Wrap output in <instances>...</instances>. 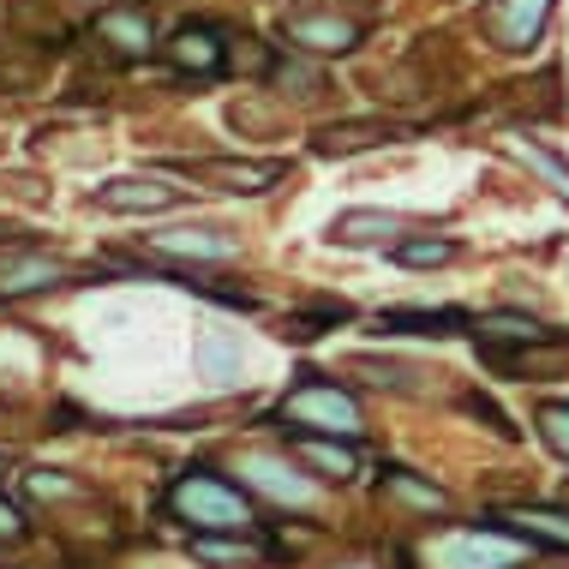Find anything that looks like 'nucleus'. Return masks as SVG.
Wrapping results in <instances>:
<instances>
[{
  "label": "nucleus",
  "mask_w": 569,
  "mask_h": 569,
  "mask_svg": "<svg viewBox=\"0 0 569 569\" xmlns=\"http://www.w3.org/2000/svg\"><path fill=\"white\" fill-rule=\"evenodd\" d=\"M353 372H372V383H383V390H420L413 378H426L420 366H396V360H353Z\"/></svg>",
  "instance_id": "393cba45"
},
{
  "label": "nucleus",
  "mask_w": 569,
  "mask_h": 569,
  "mask_svg": "<svg viewBox=\"0 0 569 569\" xmlns=\"http://www.w3.org/2000/svg\"><path fill=\"white\" fill-rule=\"evenodd\" d=\"M60 276H67V270H60V258H49V252H7V258H0V300L54 288Z\"/></svg>",
  "instance_id": "f8f14e48"
},
{
  "label": "nucleus",
  "mask_w": 569,
  "mask_h": 569,
  "mask_svg": "<svg viewBox=\"0 0 569 569\" xmlns=\"http://www.w3.org/2000/svg\"><path fill=\"white\" fill-rule=\"evenodd\" d=\"M390 258H396V264H408V270H432V264H450V258H456V240L413 234V240H396Z\"/></svg>",
  "instance_id": "412c9836"
},
{
  "label": "nucleus",
  "mask_w": 569,
  "mask_h": 569,
  "mask_svg": "<svg viewBox=\"0 0 569 569\" xmlns=\"http://www.w3.org/2000/svg\"><path fill=\"white\" fill-rule=\"evenodd\" d=\"M198 563H264L270 546H258L252 533H192Z\"/></svg>",
  "instance_id": "f3484780"
},
{
  "label": "nucleus",
  "mask_w": 569,
  "mask_h": 569,
  "mask_svg": "<svg viewBox=\"0 0 569 569\" xmlns=\"http://www.w3.org/2000/svg\"><path fill=\"white\" fill-rule=\"evenodd\" d=\"M533 426H540L546 450L569 461V402H540V413H533Z\"/></svg>",
  "instance_id": "b1692460"
},
{
  "label": "nucleus",
  "mask_w": 569,
  "mask_h": 569,
  "mask_svg": "<svg viewBox=\"0 0 569 569\" xmlns=\"http://www.w3.org/2000/svg\"><path fill=\"white\" fill-rule=\"evenodd\" d=\"M150 252L187 258V264H222V258H240V234H228V228H168V234H150Z\"/></svg>",
  "instance_id": "0eeeda50"
},
{
  "label": "nucleus",
  "mask_w": 569,
  "mask_h": 569,
  "mask_svg": "<svg viewBox=\"0 0 569 569\" xmlns=\"http://www.w3.org/2000/svg\"><path fill=\"white\" fill-rule=\"evenodd\" d=\"M168 510L187 521L192 533H252L258 528L252 498H246L234 480H222L217 468H187L180 473L174 491H168Z\"/></svg>",
  "instance_id": "f257e3e1"
},
{
  "label": "nucleus",
  "mask_w": 569,
  "mask_h": 569,
  "mask_svg": "<svg viewBox=\"0 0 569 569\" xmlns=\"http://www.w3.org/2000/svg\"><path fill=\"white\" fill-rule=\"evenodd\" d=\"M510 521H521L533 546H569V516L563 510H516Z\"/></svg>",
  "instance_id": "5701e85b"
},
{
  "label": "nucleus",
  "mask_w": 569,
  "mask_h": 569,
  "mask_svg": "<svg viewBox=\"0 0 569 569\" xmlns=\"http://www.w3.org/2000/svg\"><path fill=\"white\" fill-rule=\"evenodd\" d=\"M24 510H19V503H12V498H0V546H19L24 540Z\"/></svg>",
  "instance_id": "c85d7f7f"
},
{
  "label": "nucleus",
  "mask_w": 569,
  "mask_h": 569,
  "mask_svg": "<svg viewBox=\"0 0 569 569\" xmlns=\"http://www.w3.org/2000/svg\"><path fill=\"white\" fill-rule=\"evenodd\" d=\"M378 491H390V498H402V503H413V510H426V516H443V510H450L443 486L420 480V473H408V468H383V473H378Z\"/></svg>",
  "instance_id": "a211bd4d"
},
{
  "label": "nucleus",
  "mask_w": 569,
  "mask_h": 569,
  "mask_svg": "<svg viewBox=\"0 0 569 569\" xmlns=\"http://www.w3.org/2000/svg\"><path fill=\"white\" fill-rule=\"evenodd\" d=\"M276 420H282L288 432H318V438H348V443L366 432L360 396L342 390V383H330V378H318V372H306L295 390L276 402Z\"/></svg>",
  "instance_id": "f03ea898"
},
{
  "label": "nucleus",
  "mask_w": 569,
  "mask_h": 569,
  "mask_svg": "<svg viewBox=\"0 0 569 569\" xmlns=\"http://www.w3.org/2000/svg\"><path fill=\"white\" fill-rule=\"evenodd\" d=\"M24 491L37 503H60V498H79V480H67V473H49V468H37V473H24Z\"/></svg>",
  "instance_id": "a878e982"
},
{
  "label": "nucleus",
  "mask_w": 569,
  "mask_h": 569,
  "mask_svg": "<svg viewBox=\"0 0 569 569\" xmlns=\"http://www.w3.org/2000/svg\"><path fill=\"white\" fill-rule=\"evenodd\" d=\"M240 473H246V486L264 491V498H276V503H295V510H312V503H318L312 480H306V473H300L288 456L252 450V456H240Z\"/></svg>",
  "instance_id": "20e7f679"
},
{
  "label": "nucleus",
  "mask_w": 569,
  "mask_h": 569,
  "mask_svg": "<svg viewBox=\"0 0 569 569\" xmlns=\"http://www.w3.org/2000/svg\"><path fill=\"white\" fill-rule=\"evenodd\" d=\"M192 174L222 187V192H270L288 174V162H198Z\"/></svg>",
  "instance_id": "4468645a"
},
{
  "label": "nucleus",
  "mask_w": 569,
  "mask_h": 569,
  "mask_svg": "<svg viewBox=\"0 0 569 569\" xmlns=\"http://www.w3.org/2000/svg\"><path fill=\"white\" fill-rule=\"evenodd\" d=\"M276 84H300L295 97H312V90H318V67H300V60H282V67H276Z\"/></svg>",
  "instance_id": "cd10ccee"
},
{
  "label": "nucleus",
  "mask_w": 569,
  "mask_h": 569,
  "mask_svg": "<svg viewBox=\"0 0 569 569\" xmlns=\"http://www.w3.org/2000/svg\"><path fill=\"white\" fill-rule=\"evenodd\" d=\"M540 342H563V330L540 325L528 312H491L480 318V348H540Z\"/></svg>",
  "instance_id": "ddd939ff"
},
{
  "label": "nucleus",
  "mask_w": 569,
  "mask_h": 569,
  "mask_svg": "<svg viewBox=\"0 0 569 569\" xmlns=\"http://www.w3.org/2000/svg\"><path fill=\"white\" fill-rule=\"evenodd\" d=\"M288 443H295V456L306 461L312 473H325V480L348 486L353 473H360V450H353L348 438H318V432H288Z\"/></svg>",
  "instance_id": "9b49d317"
},
{
  "label": "nucleus",
  "mask_w": 569,
  "mask_h": 569,
  "mask_svg": "<svg viewBox=\"0 0 569 569\" xmlns=\"http://www.w3.org/2000/svg\"><path fill=\"white\" fill-rule=\"evenodd\" d=\"M0 473H7V456H0Z\"/></svg>",
  "instance_id": "c756f323"
},
{
  "label": "nucleus",
  "mask_w": 569,
  "mask_h": 569,
  "mask_svg": "<svg viewBox=\"0 0 569 569\" xmlns=\"http://www.w3.org/2000/svg\"><path fill=\"white\" fill-rule=\"evenodd\" d=\"M192 366H198V372H204L210 383H240V366H246L240 336H228V330L198 336V342H192Z\"/></svg>",
  "instance_id": "dca6fc26"
},
{
  "label": "nucleus",
  "mask_w": 569,
  "mask_h": 569,
  "mask_svg": "<svg viewBox=\"0 0 569 569\" xmlns=\"http://www.w3.org/2000/svg\"><path fill=\"white\" fill-rule=\"evenodd\" d=\"M533 546L521 528H503V521H473V528H456L432 546V569H516L521 558H533Z\"/></svg>",
  "instance_id": "7ed1b4c3"
},
{
  "label": "nucleus",
  "mask_w": 569,
  "mask_h": 569,
  "mask_svg": "<svg viewBox=\"0 0 569 569\" xmlns=\"http://www.w3.org/2000/svg\"><path fill=\"white\" fill-rule=\"evenodd\" d=\"M282 37L295 49H312V54H348L366 30L353 19H342V12H295V19H282Z\"/></svg>",
  "instance_id": "6e6552de"
},
{
  "label": "nucleus",
  "mask_w": 569,
  "mask_h": 569,
  "mask_svg": "<svg viewBox=\"0 0 569 569\" xmlns=\"http://www.w3.org/2000/svg\"><path fill=\"white\" fill-rule=\"evenodd\" d=\"M97 37L109 42L114 54H127V60L157 49V24H150V12L138 7V0H114V7H102L97 12Z\"/></svg>",
  "instance_id": "1a4fd4ad"
},
{
  "label": "nucleus",
  "mask_w": 569,
  "mask_h": 569,
  "mask_svg": "<svg viewBox=\"0 0 569 569\" xmlns=\"http://www.w3.org/2000/svg\"><path fill=\"white\" fill-rule=\"evenodd\" d=\"M468 413H473V420H486V426H491V432H498V438H516V426L503 420V408L491 402V396H468Z\"/></svg>",
  "instance_id": "bb28decb"
},
{
  "label": "nucleus",
  "mask_w": 569,
  "mask_h": 569,
  "mask_svg": "<svg viewBox=\"0 0 569 569\" xmlns=\"http://www.w3.org/2000/svg\"><path fill=\"white\" fill-rule=\"evenodd\" d=\"M180 187H168L162 174H120V180H102L97 187V204L102 210H120V217H150V210H168L180 204Z\"/></svg>",
  "instance_id": "39448f33"
},
{
  "label": "nucleus",
  "mask_w": 569,
  "mask_h": 569,
  "mask_svg": "<svg viewBox=\"0 0 569 569\" xmlns=\"http://www.w3.org/2000/svg\"><path fill=\"white\" fill-rule=\"evenodd\" d=\"M516 157H521V162H528V168H533V174H546V180H551V187H558V192L569 198V162L558 157V150H546V144H540V138H516Z\"/></svg>",
  "instance_id": "4be33fe9"
},
{
  "label": "nucleus",
  "mask_w": 569,
  "mask_h": 569,
  "mask_svg": "<svg viewBox=\"0 0 569 569\" xmlns=\"http://www.w3.org/2000/svg\"><path fill=\"white\" fill-rule=\"evenodd\" d=\"M468 312H383L378 336H461Z\"/></svg>",
  "instance_id": "6ab92c4d"
},
{
  "label": "nucleus",
  "mask_w": 569,
  "mask_h": 569,
  "mask_svg": "<svg viewBox=\"0 0 569 569\" xmlns=\"http://www.w3.org/2000/svg\"><path fill=\"white\" fill-rule=\"evenodd\" d=\"M396 228H402V217H390V210H348V217L330 222V240H342V246H378V240H390Z\"/></svg>",
  "instance_id": "aec40b11"
},
{
  "label": "nucleus",
  "mask_w": 569,
  "mask_h": 569,
  "mask_svg": "<svg viewBox=\"0 0 569 569\" xmlns=\"http://www.w3.org/2000/svg\"><path fill=\"white\" fill-rule=\"evenodd\" d=\"M162 54H168V67H174V72H192V79H217L222 60H228L222 37L210 24H180L174 37L162 42Z\"/></svg>",
  "instance_id": "9d476101"
},
{
  "label": "nucleus",
  "mask_w": 569,
  "mask_h": 569,
  "mask_svg": "<svg viewBox=\"0 0 569 569\" xmlns=\"http://www.w3.org/2000/svg\"><path fill=\"white\" fill-rule=\"evenodd\" d=\"M383 138H396L390 120H336V127H325L312 138V150L318 157H353V150H372Z\"/></svg>",
  "instance_id": "2eb2a0df"
},
{
  "label": "nucleus",
  "mask_w": 569,
  "mask_h": 569,
  "mask_svg": "<svg viewBox=\"0 0 569 569\" xmlns=\"http://www.w3.org/2000/svg\"><path fill=\"white\" fill-rule=\"evenodd\" d=\"M546 19H551V0H491L486 7V30L498 49H533Z\"/></svg>",
  "instance_id": "423d86ee"
}]
</instances>
